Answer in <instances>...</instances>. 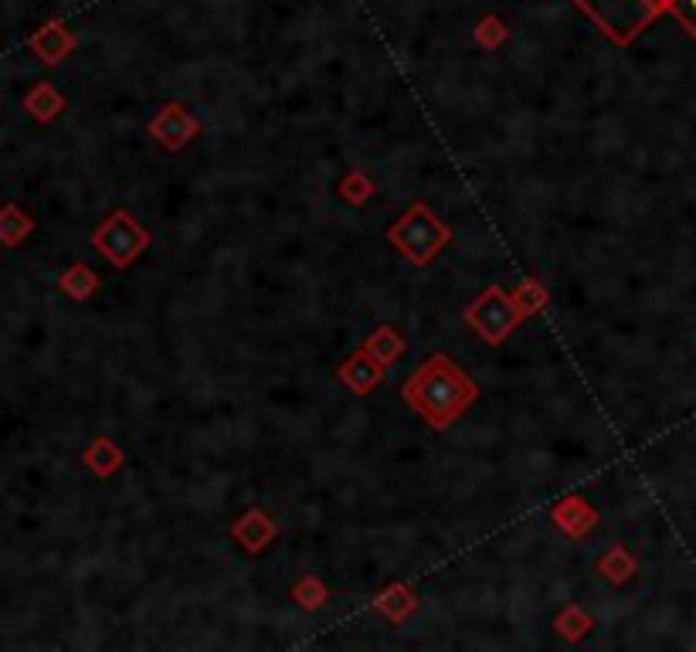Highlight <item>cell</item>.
I'll list each match as a JSON object with an SVG mask.
<instances>
[{
    "label": "cell",
    "mask_w": 696,
    "mask_h": 652,
    "mask_svg": "<svg viewBox=\"0 0 696 652\" xmlns=\"http://www.w3.org/2000/svg\"><path fill=\"white\" fill-rule=\"evenodd\" d=\"M388 238L398 245L401 255H408L411 262L424 265V262H432L446 248L449 228L424 204H414L405 217H398V222L391 225Z\"/></svg>",
    "instance_id": "cell-3"
},
{
    "label": "cell",
    "mask_w": 696,
    "mask_h": 652,
    "mask_svg": "<svg viewBox=\"0 0 696 652\" xmlns=\"http://www.w3.org/2000/svg\"><path fill=\"white\" fill-rule=\"evenodd\" d=\"M513 299H516L520 313L526 316V313H538V309H541V306L547 303V293H544V289H541L538 283H523V286L516 289V296H513Z\"/></svg>",
    "instance_id": "cell-15"
},
{
    "label": "cell",
    "mask_w": 696,
    "mask_h": 652,
    "mask_svg": "<svg viewBox=\"0 0 696 652\" xmlns=\"http://www.w3.org/2000/svg\"><path fill=\"white\" fill-rule=\"evenodd\" d=\"M24 109L38 120V123H51V120H59L65 113V99L55 85H48V82H38L28 95H24Z\"/></svg>",
    "instance_id": "cell-8"
},
{
    "label": "cell",
    "mask_w": 696,
    "mask_h": 652,
    "mask_svg": "<svg viewBox=\"0 0 696 652\" xmlns=\"http://www.w3.org/2000/svg\"><path fill=\"white\" fill-rule=\"evenodd\" d=\"M367 194H370V184L364 181V174H354L350 181H344V197H347V201L364 204V201H367Z\"/></svg>",
    "instance_id": "cell-17"
},
{
    "label": "cell",
    "mask_w": 696,
    "mask_h": 652,
    "mask_svg": "<svg viewBox=\"0 0 696 652\" xmlns=\"http://www.w3.org/2000/svg\"><path fill=\"white\" fill-rule=\"evenodd\" d=\"M364 350H367L370 357H378V360L388 367V364H395V360L405 354V340L398 337L395 326H378V330H373V334L367 337Z\"/></svg>",
    "instance_id": "cell-13"
},
{
    "label": "cell",
    "mask_w": 696,
    "mask_h": 652,
    "mask_svg": "<svg viewBox=\"0 0 696 652\" xmlns=\"http://www.w3.org/2000/svg\"><path fill=\"white\" fill-rule=\"evenodd\" d=\"M59 289L65 293V296H72L75 303H82V299H89L95 289H99V276L89 268V265H72L65 276L59 279Z\"/></svg>",
    "instance_id": "cell-14"
},
{
    "label": "cell",
    "mask_w": 696,
    "mask_h": 652,
    "mask_svg": "<svg viewBox=\"0 0 696 652\" xmlns=\"http://www.w3.org/2000/svg\"><path fill=\"white\" fill-rule=\"evenodd\" d=\"M150 133L164 143L167 150H181L184 143H191L194 140V133H197V120L187 113L184 105H167L164 113H160L153 123H150Z\"/></svg>",
    "instance_id": "cell-6"
},
{
    "label": "cell",
    "mask_w": 696,
    "mask_h": 652,
    "mask_svg": "<svg viewBox=\"0 0 696 652\" xmlns=\"http://www.w3.org/2000/svg\"><path fill=\"white\" fill-rule=\"evenodd\" d=\"M337 377L344 380V385L354 391V395H367L373 385H381V377H385V364L378 357H370L367 350L354 354L350 360H344L337 367Z\"/></svg>",
    "instance_id": "cell-7"
},
{
    "label": "cell",
    "mask_w": 696,
    "mask_h": 652,
    "mask_svg": "<svg viewBox=\"0 0 696 652\" xmlns=\"http://www.w3.org/2000/svg\"><path fill=\"white\" fill-rule=\"evenodd\" d=\"M92 245L99 248V255L110 258L116 268H126V265H133V262L140 258V252L150 245V235H146V228L136 222L133 214L116 211V214H110V217H105V222L95 228Z\"/></svg>",
    "instance_id": "cell-4"
},
{
    "label": "cell",
    "mask_w": 696,
    "mask_h": 652,
    "mask_svg": "<svg viewBox=\"0 0 696 652\" xmlns=\"http://www.w3.org/2000/svg\"><path fill=\"white\" fill-rule=\"evenodd\" d=\"M401 398L432 428H449L479 398V388L446 354H432L411 374Z\"/></svg>",
    "instance_id": "cell-1"
},
{
    "label": "cell",
    "mask_w": 696,
    "mask_h": 652,
    "mask_svg": "<svg viewBox=\"0 0 696 652\" xmlns=\"http://www.w3.org/2000/svg\"><path fill=\"white\" fill-rule=\"evenodd\" d=\"M82 462H85L95 476H113V472L123 466V452L116 449L113 439H95V442L85 449Z\"/></svg>",
    "instance_id": "cell-12"
},
{
    "label": "cell",
    "mask_w": 696,
    "mask_h": 652,
    "mask_svg": "<svg viewBox=\"0 0 696 652\" xmlns=\"http://www.w3.org/2000/svg\"><path fill=\"white\" fill-rule=\"evenodd\" d=\"M574 4L618 44L635 41L656 14L666 11V0H574Z\"/></svg>",
    "instance_id": "cell-2"
},
{
    "label": "cell",
    "mask_w": 696,
    "mask_h": 652,
    "mask_svg": "<svg viewBox=\"0 0 696 652\" xmlns=\"http://www.w3.org/2000/svg\"><path fill=\"white\" fill-rule=\"evenodd\" d=\"M666 11L696 38V0H666Z\"/></svg>",
    "instance_id": "cell-16"
},
{
    "label": "cell",
    "mask_w": 696,
    "mask_h": 652,
    "mask_svg": "<svg viewBox=\"0 0 696 652\" xmlns=\"http://www.w3.org/2000/svg\"><path fill=\"white\" fill-rule=\"evenodd\" d=\"M31 232H34V222H31V217L18 204H4V207H0V245L18 248Z\"/></svg>",
    "instance_id": "cell-10"
},
{
    "label": "cell",
    "mask_w": 696,
    "mask_h": 652,
    "mask_svg": "<svg viewBox=\"0 0 696 652\" xmlns=\"http://www.w3.org/2000/svg\"><path fill=\"white\" fill-rule=\"evenodd\" d=\"M235 537L242 540V548L245 551H262L265 543H269L273 537H276V523H273V517H265V513H258V510H252L238 527H235Z\"/></svg>",
    "instance_id": "cell-9"
},
{
    "label": "cell",
    "mask_w": 696,
    "mask_h": 652,
    "mask_svg": "<svg viewBox=\"0 0 696 652\" xmlns=\"http://www.w3.org/2000/svg\"><path fill=\"white\" fill-rule=\"evenodd\" d=\"M31 48L41 54V62L55 65V62H62V59H65V51L72 48V34H65L59 24H48L41 34H34V38H31Z\"/></svg>",
    "instance_id": "cell-11"
},
{
    "label": "cell",
    "mask_w": 696,
    "mask_h": 652,
    "mask_svg": "<svg viewBox=\"0 0 696 652\" xmlns=\"http://www.w3.org/2000/svg\"><path fill=\"white\" fill-rule=\"evenodd\" d=\"M520 306L516 299H510L503 289H487L483 296H479L469 309H465V319L475 326V334L483 337L487 344H503L510 334H513V326L520 323Z\"/></svg>",
    "instance_id": "cell-5"
}]
</instances>
